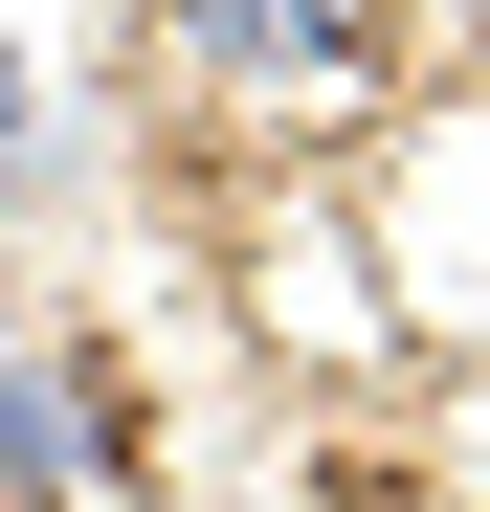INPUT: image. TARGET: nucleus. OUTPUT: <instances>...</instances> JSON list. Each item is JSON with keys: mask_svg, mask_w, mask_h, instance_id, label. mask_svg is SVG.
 <instances>
[{"mask_svg": "<svg viewBox=\"0 0 490 512\" xmlns=\"http://www.w3.org/2000/svg\"><path fill=\"white\" fill-rule=\"evenodd\" d=\"M201 67H379V0H179Z\"/></svg>", "mask_w": 490, "mask_h": 512, "instance_id": "nucleus-1", "label": "nucleus"}, {"mask_svg": "<svg viewBox=\"0 0 490 512\" xmlns=\"http://www.w3.org/2000/svg\"><path fill=\"white\" fill-rule=\"evenodd\" d=\"M0 512H67V379L0 357Z\"/></svg>", "mask_w": 490, "mask_h": 512, "instance_id": "nucleus-2", "label": "nucleus"}]
</instances>
